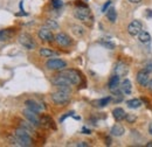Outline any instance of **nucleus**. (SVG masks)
Wrapping results in <instances>:
<instances>
[{
  "label": "nucleus",
  "instance_id": "26",
  "mask_svg": "<svg viewBox=\"0 0 152 147\" xmlns=\"http://www.w3.org/2000/svg\"><path fill=\"white\" fill-rule=\"evenodd\" d=\"M113 92V96H111V98L114 99L115 103H119V102H122L123 100V95H122V90H119V89H116L114 90Z\"/></svg>",
  "mask_w": 152,
  "mask_h": 147
},
{
  "label": "nucleus",
  "instance_id": "32",
  "mask_svg": "<svg viewBox=\"0 0 152 147\" xmlns=\"http://www.w3.org/2000/svg\"><path fill=\"white\" fill-rule=\"evenodd\" d=\"M110 5H111V0H109V1H107V2L104 4V6L102 7V12H103V13H105V12L108 11V8L110 7Z\"/></svg>",
  "mask_w": 152,
  "mask_h": 147
},
{
  "label": "nucleus",
  "instance_id": "9",
  "mask_svg": "<svg viewBox=\"0 0 152 147\" xmlns=\"http://www.w3.org/2000/svg\"><path fill=\"white\" fill-rule=\"evenodd\" d=\"M142 31H143V25L139 20H133L132 22L128 26V33L131 36H138Z\"/></svg>",
  "mask_w": 152,
  "mask_h": 147
},
{
  "label": "nucleus",
  "instance_id": "21",
  "mask_svg": "<svg viewBox=\"0 0 152 147\" xmlns=\"http://www.w3.org/2000/svg\"><path fill=\"white\" fill-rule=\"evenodd\" d=\"M126 105L130 109H138V108H140L143 105V102L139 98H133V99H130V100L126 102Z\"/></svg>",
  "mask_w": 152,
  "mask_h": 147
},
{
  "label": "nucleus",
  "instance_id": "5",
  "mask_svg": "<svg viewBox=\"0 0 152 147\" xmlns=\"http://www.w3.org/2000/svg\"><path fill=\"white\" fill-rule=\"evenodd\" d=\"M18 41H19V43L23 48H26V49H28V50H33V49L37 47V43H35V41L33 40V37L31 36L29 34H27V33L20 34L19 37H18Z\"/></svg>",
  "mask_w": 152,
  "mask_h": 147
},
{
  "label": "nucleus",
  "instance_id": "10",
  "mask_svg": "<svg viewBox=\"0 0 152 147\" xmlns=\"http://www.w3.org/2000/svg\"><path fill=\"white\" fill-rule=\"evenodd\" d=\"M23 116H25V118H26L28 122H31L35 127L41 125V120H40V118L38 117L37 112L29 110V109H26V110H23Z\"/></svg>",
  "mask_w": 152,
  "mask_h": 147
},
{
  "label": "nucleus",
  "instance_id": "1",
  "mask_svg": "<svg viewBox=\"0 0 152 147\" xmlns=\"http://www.w3.org/2000/svg\"><path fill=\"white\" fill-rule=\"evenodd\" d=\"M12 145H18V146L28 147L32 145V138L29 135V131L19 127L14 133V138L11 139Z\"/></svg>",
  "mask_w": 152,
  "mask_h": 147
},
{
  "label": "nucleus",
  "instance_id": "36",
  "mask_svg": "<svg viewBox=\"0 0 152 147\" xmlns=\"http://www.w3.org/2000/svg\"><path fill=\"white\" fill-rule=\"evenodd\" d=\"M148 88H149V90L152 92V79L149 82V84H148Z\"/></svg>",
  "mask_w": 152,
  "mask_h": 147
},
{
  "label": "nucleus",
  "instance_id": "28",
  "mask_svg": "<svg viewBox=\"0 0 152 147\" xmlns=\"http://www.w3.org/2000/svg\"><path fill=\"white\" fill-rule=\"evenodd\" d=\"M46 27L50 28V29H57L58 28V25L55 20H46Z\"/></svg>",
  "mask_w": 152,
  "mask_h": 147
},
{
  "label": "nucleus",
  "instance_id": "16",
  "mask_svg": "<svg viewBox=\"0 0 152 147\" xmlns=\"http://www.w3.org/2000/svg\"><path fill=\"white\" fill-rule=\"evenodd\" d=\"M40 120H41V125H42V126H45V127H47V129H55L54 122H53V119H52L50 117H48V116H42V117L40 118Z\"/></svg>",
  "mask_w": 152,
  "mask_h": 147
},
{
  "label": "nucleus",
  "instance_id": "19",
  "mask_svg": "<svg viewBox=\"0 0 152 147\" xmlns=\"http://www.w3.org/2000/svg\"><path fill=\"white\" fill-rule=\"evenodd\" d=\"M110 133H111V135H114V137H122V135L125 133V130H124V127H123L122 125L116 124V125H114V126L111 127Z\"/></svg>",
  "mask_w": 152,
  "mask_h": 147
},
{
  "label": "nucleus",
  "instance_id": "35",
  "mask_svg": "<svg viewBox=\"0 0 152 147\" xmlns=\"http://www.w3.org/2000/svg\"><path fill=\"white\" fill-rule=\"evenodd\" d=\"M82 132H83V134H90V133H91V131L88 130L87 127H83V129H82Z\"/></svg>",
  "mask_w": 152,
  "mask_h": 147
},
{
  "label": "nucleus",
  "instance_id": "4",
  "mask_svg": "<svg viewBox=\"0 0 152 147\" xmlns=\"http://www.w3.org/2000/svg\"><path fill=\"white\" fill-rule=\"evenodd\" d=\"M52 83H53L55 87H57L58 89L66 90V91H69V92H70V85H73L72 82H70L67 77L61 76V75L55 76V77L52 79Z\"/></svg>",
  "mask_w": 152,
  "mask_h": 147
},
{
  "label": "nucleus",
  "instance_id": "18",
  "mask_svg": "<svg viewBox=\"0 0 152 147\" xmlns=\"http://www.w3.org/2000/svg\"><path fill=\"white\" fill-rule=\"evenodd\" d=\"M118 87H119V76L115 75V76H113V77L109 79L108 88H109L110 91H114L116 89H118Z\"/></svg>",
  "mask_w": 152,
  "mask_h": 147
},
{
  "label": "nucleus",
  "instance_id": "3",
  "mask_svg": "<svg viewBox=\"0 0 152 147\" xmlns=\"http://www.w3.org/2000/svg\"><path fill=\"white\" fill-rule=\"evenodd\" d=\"M52 100L56 105H66L70 100V92L60 89L58 91L52 93Z\"/></svg>",
  "mask_w": 152,
  "mask_h": 147
},
{
  "label": "nucleus",
  "instance_id": "15",
  "mask_svg": "<svg viewBox=\"0 0 152 147\" xmlns=\"http://www.w3.org/2000/svg\"><path fill=\"white\" fill-rule=\"evenodd\" d=\"M113 116H114V118L117 122H121V120L125 119L126 113H125V111L123 110L122 108H116V109L113 110Z\"/></svg>",
  "mask_w": 152,
  "mask_h": 147
},
{
  "label": "nucleus",
  "instance_id": "20",
  "mask_svg": "<svg viewBox=\"0 0 152 147\" xmlns=\"http://www.w3.org/2000/svg\"><path fill=\"white\" fill-rule=\"evenodd\" d=\"M111 99H113L111 96H109V97H105V98H101V99L94 100L93 104H94V106H96V108H104V106H107L111 102Z\"/></svg>",
  "mask_w": 152,
  "mask_h": 147
},
{
  "label": "nucleus",
  "instance_id": "30",
  "mask_svg": "<svg viewBox=\"0 0 152 147\" xmlns=\"http://www.w3.org/2000/svg\"><path fill=\"white\" fill-rule=\"evenodd\" d=\"M101 44L102 46H104L105 48H108V49H114L115 48V44L114 43H111V42H104V41H101Z\"/></svg>",
  "mask_w": 152,
  "mask_h": 147
},
{
  "label": "nucleus",
  "instance_id": "22",
  "mask_svg": "<svg viewBox=\"0 0 152 147\" xmlns=\"http://www.w3.org/2000/svg\"><path fill=\"white\" fill-rule=\"evenodd\" d=\"M105 13H107L108 20H109L111 23H115V22H116V19H117V13H116V9H115L114 7L108 8V11H107Z\"/></svg>",
  "mask_w": 152,
  "mask_h": 147
},
{
  "label": "nucleus",
  "instance_id": "24",
  "mask_svg": "<svg viewBox=\"0 0 152 147\" xmlns=\"http://www.w3.org/2000/svg\"><path fill=\"white\" fill-rule=\"evenodd\" d=\"M13 35V31L12 29H4L0 31V41H7L10 40Z\"/></svg>",
  "mask_w": 152,
  "mask_h": 147
},
{
  "label": "nucleus",
  "instance_id": "17",
  "mask_svg": "<svg viewBox=\"0 0 152 147\" xmlns=\"http://www.w3.org/2000/svg\"><path fill=\"white\" fill-rule=\"evenodd\" d=\"M119 89L122 90V92H123V93H125V95H130V93H131V90H132L131 82H130L129 79H124V81L121 83Z\"/></svg>",
  "mask_w": 152,
  "mask_h": 147
},
{
  "label": "nucleus",
  "instance_id": "31",
  "mask_svg": "<svg viewBox=\"0 0 152 147\" xmlns=\"http://www.w3.org/2000/svg\"><path fill=\"white\" fill-rule=\"evenodd\" d=\"M125 119L128 120V123H134V120H136V116H133V114H126V117H125Z\"/></svg>",
  "mask_w": 152,
  "mask_h": 147
},
{
  "label": "nucleus",
  "instance_id": "27",
  "mask_svg": "<svg viewBox=\"0 0 152 147\" xmlns=\"http://www.w3.org/2000/svg\"><path fill=\"white\" fill-rule=\"evenodd\" d=\"M72 29H73V33L75 34L76 36H82V35L84 34V31H83V28H82L81 26L74 25V26L72 27Z\"/></svg>",
  "mask_w": 152,
  "mask_h": 147
},
{
  "label": "nucleus",
  "instance_id": "14",
  "mask_svg": "<svg viewBox=\"0 0 152 147\" xmlns=\"http://www.w3.org/2000/svg\"><path fill=\"white\" fill-rule=\"evenodd\" d=\"M25 105L27 106V109L34 111V112H37V113H39V112H41V111L43 110V106H41L38 102H35V100H33V99L26 100V102H25Z\"/></svg>",
  "mask_w": 152,
  "mask_h": 147
},
{
  "label": "nucleus",
  "instance_id": "37",
  "mask_svg": "<svg viewBox=\"0 0 152 147\" xmlns=\"http://www.w3.org/2000/svg\"><path fill=\"white\" fill-rule=\"evenodd\" d=\"M105 144H107V145H111V139H110V138H107V139H105Z\"/></svg>",
  "mask_w": 152,
  "mask_h": 147
},
{
  "label": "nucleus",
  "instance_id": "33",
  "mask_svg": "<svg viewBox=\"0 0 152 147\" xmlns=\"http://www.w3.org/2000/svg\"><path fill=\"white\" fill-rule=\"evenodd\" d=\"M70 116H74V112H68V113H66L63 117H61V118H60V123H62L67 117H70Z\"/></svg>",
  "mask_w": 152,
  "mask_h": 147
},
{
  "label": "nucleus",
  "instance_id": "39",
  "mask_svg": "<svg viewBox=\"0 0 152 147\" xmlns=\"http://www.w3.org/2000/svg\"><path fill=\"white\" fill-rule=\"evenodd\" d=\"M149 133H150V134L152 135V123L150 124V125H149Z\"/></svg>",
  "mask_w": 152,
  "mask_h": 147
},
{
  "label": "nucleus",
  "instance_id": "7",
  "mask_svg": "<svg viewBox=\"0 0 152 147\" xmlns=\"http://www.w3.org/2000/svg\"><path fill=\"white\" fill-rule=\"evenodd\" d=\"M46 67L49 70H63L67 67V63L60 58H52V60L47 61Z\"/></svg>",
  "mask_w": 152,
  "mask_h": 147
},
{
  "label": "nucleus",
  "instance_id": "11",
  "mask_svg": "<svg viewBox=\"0 0 152 147\" xmlns=\"http://www.w3.org/2000/svg\"><path fill=\"white\" fill-rule=\"evenodd\" d=\"M136 81L137 83L143 87V88H146L149 82H150V78H149V73L146 70H140L139 73L137 74V77H136Z\"/></svg>",
  "mask_w": 152,
  "mask_h": 147
},
{
  "label": "nucleus",
  "instance_id": "13",
  "mask_svg": "<svg viewBox=\"0 0 152 147\" xmlns=\"http://www.w3.org/2000/svg\"><path fill=\"white\" fill-rule=\"evenodd\" d=\"M129 73V67L124 62H118L115 65V74L119 77H125Z\"/></svg>",
  "mask_w": 152,
  "mask_h": 147
},
{
  "label": "nucleus",
  "instance_id": "25",
  "mask_svg": "<svg viewBox=\"0 0 152 147\" xmlns=\"http://www.w3.org/2000/svg\"><path fill=\"white\" fill-rule=\"evenodd\" d=\"M138 40H139L142 43H149V42L151 41V35H150L148 32L142 31V32L139 33V35H138Z\"/></svg>",
  "mask_w": 152,
  "mask_h": 147
},
{
  "label": "nucleus",
  "instance_id": "34",
  "mask_svg": "<svg viewBox=\"0 0 152 147\" xmlns=\"http://www.w3.org/2000/svg\"><path fill=\"white\" fill-rule=\"evenodd\" d=\"M76 146H80V147H88V146H89V144H88V143H86V141H81V143H77V144H76Z\"/></svg>",
  "mask_w": 152,
  "mask_h": 147
},
{
  "label": "nucleus",
  "instance_id": "8",
  "mask_svg": "<svg viewBox=\"0 0 152 147\" xmlns=\"http://www.w3.org/2000/svg\"><path fill=\"white\" fill-rule=\"evenodd\" d=\"M38 36L40 37V40H42V41H45V42H53V41L55 40V36H54L52 29L48 28V27H46V26H45V27H41V28L39 29Z\"/></svg>",
  "mask_w": 152,
  "mask_h": 147
},
{
  "label": "nucleus",
  "instance_id": "2",
  "mask_svg": "<svg viewBox=\"0 0 152 147\" xmlns=\"http://www.w3.org/2000/svg\"><path fill=\"white\" fill-rule=\"evenodd\" d=\"M74 17L77 20L84 22V23H93V15H91V12L90 9L86 6V5H80L77 6L74 11Z\"/></svg>",
  "mask_w": 152,
  "mask_h": 147
},
{
  "label": "nucleus",
  "instance_id": "12",
  "mask_svg": "<svg viewBox=\"0 0 152 147\" xmlns=\"http://www.w3.org/2000/svg\"><path fill=\"white\" fill-rule=\"evenodd\" d=\"M55 41L58 46L61 47H68L72 44V39L69 35H67L66 33H58L55 35Z\"/></svg>",
  "mask_w": 152,
  "mask_h": 147
},
{
  "label": "nucleus",
  "instance_id": "29",
  "mask_svg": "<svg viewBox=\"0 0 152 147\" xmlns=\"http://www.w3.org/2000/svg\"><path fill=\"white\" fill-rule=\"evenodd\" d=\"M50 5L54 9H60L63 6V1L62 0H50Z\"/></svg>",
  "mask_w": 152,
  "mask_h": 147
},
{
  "label": "nucleus",
  "instance_id": "6",
  "mask_svg": "<svg viewBox=\"0 0 152 147\" xmlns=\"http://www.w3.org/2000/svg\"><path fill=\"white\" fill-rule=\"evenodd\" d=\"M58 75L67 77L72 82L73 85H77V84L81 83V74L78 73V71H76V70H74V69H69V70H64L63 69Z\"/></svg>",
  "mask_w": 152,
  "mask_h": 147
},
{
  "label": "nucleus",
  "instance_id": "23",
  "mask_svg": "<svg viewBox=\"0 0 152 147\" xmlns=\"http://www.w3.org/2000/svg\"><path fill=\"white\" fill-rule=\"evenodd\" d=\"M40 55L42 56V57H53V56L57 55L56 52H54V50H52V49H49V48H41L40 49Z\"/></svg>",
  "mask_w": 152,
  "mask_h": 147
},
{
  "label": "nucleus",
  "instance_id": "40",
  "mask_svg": "<svg viewBox=\"0 0 152 147\" xmlns=\"http://www.w3.org/2000/svg\"><path fill=\"white\" fill-rule=\"evenodd\" d=\"M146 146H148V147H152V141L148 143V144H146Z\"/></svg>",
  "mask_w": 152,
  "mask_h": 147
},
{
  "label": "nucleus",
  "instance_id": "38",
  "mask_svg": "<svg viewBox=\"0 0 152 147\" xmlns=\"http://www.w3.org/2000/svg\"><path fill=\"white\" fill-rule=\"evenodd\" d=\"M131 4H138V2H140L142 0H129Z\"/></svg>",
  "mask_w": 152,
  "mask_h": 147
}]
</instances>
